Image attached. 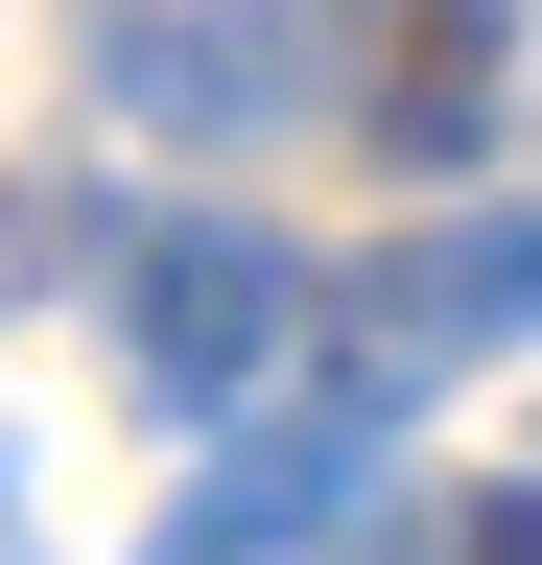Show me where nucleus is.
<instances>
[{
    "label": "nucleus",
    "mask_w": 542,
    "mask_h": 565,
    "mask_svg": "<svg viewBox=\"0 0 542 565\" xmlns=\"http://www.w3.org/2000/svg\"><path fill=\"white\" fill-rule=\"evenodd\" d=\"M118 353H142V401L236 424V401H259V377L307 353V259L259 236V212H166V236L118 259Z\"/></svg>",
    "instance_id": "nucleus-1"
},
{
    "label": "nucleus",
    "mask_w": 542,
    "mask_h": 565,
    "mask_svg": "<svg viewBox=\"0 0 542 565\" xmlns=\"http://www.w3.org/2000/svg\"><path fill=\"white\" fill-rule=\"evenodd\" d=\"M72 71H95V118H142V141H259L307 95V24L284 0H72Z\"/></svg>",
    "instance_id": "nucleus-2"
},
{
    "label": "nucleus",
    "mask_w": 542,
    "mask_h": 565,
    "mask_svg": "<svg viewBox=\"0 0 542 565\" xmlns=\"http://www.w3.org/2000/svg\"><path fill=\"white\" fill-rule=\"evenodd\" d=\"M284 24H354L330 118H354L378 166H471V141H496V71H519L496 0H284Z\"/></svg>",
    "instance_id": "nucleus-3"
},
{
    "label": "nucleus",
    "mask_w": 542,
    "mask_h": 565,
    "mask_svg": "<svg viewBox=\"0 0 542 565\" xmlns=\"http://www.w3.org/2000/svg\"><path fill=\"white\" fill-rule=\"evenodd\" d=\"M307 307H354V424L401 377H471V353H519V212H448V236H401L354 282H307Z\"/></svg>",
    "instance_id": "nucleus-4"
},
{
    "label": "nucleus",
    "mask_w": 542,
    "mask_h": 565,
    "mask_svg": "<svg viewBox=\"0 0 542 565\" xmlns=\"http://www.w3.org/2000/svg\"><path fill=\"white\" fill-rule=\"evenodd\" d=\"M354 494H378V424H354V401H307V424H259V448H236L213 494H189V519H166L142 565H307L330 519H354Z\"/></svg>",
    "instance_id": "nucleus-5"
},
{
    "label": "nucleus",
    "mask_w": 542,
    "mask_h": 565,
    "mask_svg": "<svg viewBox=\"0 0 542 565\" xmlns=\"http://www.w3.org/2000/svg\"><path fill=\"white\" fill-rule=\"evenodd\" d=\"M448 565H542V519H519V471H471V494H448Z\"/></svg>",
    "instance_id": "nucleus-6"
}]
</instances>
